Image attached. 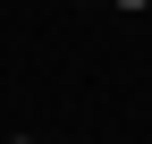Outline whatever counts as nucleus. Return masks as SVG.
<instances>
[{
  "label": "nucleus",
  "instance_id": "obj_1",
  "mask_svg": "<svg viewBox=\"0 0 152 144\" xmlns=\"http://www.w3.org/2000/svg\"><path fill=\"white\" fill-rule=\"evenodd\" d=\"M110 9H152V0H110Z\"/></svg>",
  "mask_w": 152,
  "mask_h": 144
},
{
  "label": "nucleus",
  "instance_id": "obj_2",
  "mask_svg": "<svg viewBox=\"0 0 152 144\" xmlns=\"http://www.w3.org/2000/svg\"><path fill=\"white\" fill-rule=\"evenodd\" d=\"M9 144H34V136H9Z\"/></svg>",
  "mask_w": 152,
  "mask_h": 144
}]
</instances>
